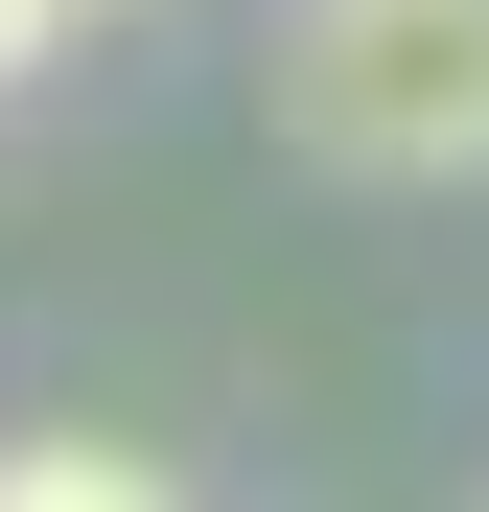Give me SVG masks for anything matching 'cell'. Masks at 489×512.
Here are the masks:
<instances>
[{
	"label": "cell",
	"instance_id": "6da1fadb",
	"mask_svg": "<svg viewBox=\"0 0 489 512\" xmlns=\"http://www.w3.org/2000/svg\"><path fill=\"white\" fill-rule=\"evenodd\" d=\"M280 140L326 187H489V0H303Z\"/></svg>",
	"mask_w": 489,
	"mask_h": 512
},
{
	"label": "cell",
	"instance_id": "7a4b0ae2",
	"mask_svg": "<svg viewBox=\"0 0 489 512\" xmlns=\"http://www.w3.org/2000/svg\"><path fill=\"white\" fill-rule=\"evenodd\" d=\"M0 512H187V489H163L140 443H70L47 419V443H0Z\"/></svg>",
	"mask_w": 489,
	"mask_h": 512
},
{
	"label": "cell",
	"instance_id": "3957f363",
	"mask_svg": "<svg viewBox=\"0 0 489 512\" xmlns=\"http://www.w3.org/2000/svg\"><path fill=\"white\" fill-rule=\"evenodd\" d=\"M47 47H70V0H0V94H24V70H47Z\"/></svg>",
	"mask_w": 489,
	"mask_h": 512
}]
</instances>
